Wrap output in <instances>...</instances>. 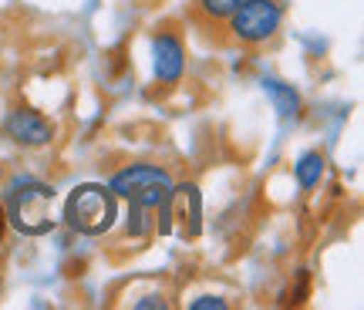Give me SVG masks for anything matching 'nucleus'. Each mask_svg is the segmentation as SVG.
I'll use <instances>...</instances> for the list:
<instances>
[{
	"label": "nucleus",
	"instance_id": "1",
	"mask_svg": "<svg viewBox=\"0 0 364 310\" xmlns=\"http://www.w3.org/2000/svg\"><path fill=\"white\" fill-rule=\"evenodd\" d=\"M172 172L166 166H156V162H132V166H122L108 176V189L125 199V203H135V206H145L156 213L159 230L169 226V199H172Z\"/></svg>",
	"mask_w": 364,
	"mask_h": 310
},
{
	"label": "nucleus",
	"instance_id": "2",
	"mask_svg": "<svg viewBox=\"0 0 364 310\" xmlns=\"http://www.w3.org/2000/svg\"><path fill=\"white\" fill-rule=\"evenodd\" d=\"M65 226L81 236H105L118 226V196L105 182H81L65 199Z\"/></svg>",
	"mask_w": 364,
	"mask_h": 310
},
{
	"label": "nucleus",
	"instance_id": "3",
	"mask_svg": "<svg viewBox=\"0 0 364 310\" xmlns=\"http://www.w3.org/2000/svg\"><path fill=\"white\" fill-rule=\"evenodd\" d=\"M51 203H54V189L41 179H14L4 189V213L11 230L24 232V236H44L54 226L51 216Z\"/></svg>",
	"mask_w": 364,
	"mask_h": 310
},
{
	"label": "nucleus",
	"instance_id": "4",
	"mask_svg": "<svg viewBox=\"0 0 364 310\" xmlns=\"http://www.w3.org/2000/svg\"><path fill=\"white\" fill-rule=\"evenodd\" d=\"M284 0H240L223 31L236 48H263L284 31Z\"/></svg>",
	"mask_w": 364,
	"mask_h": 310
},
{
	"label": "nucleus",
	"instance_id": "5",
	"mask_svg": "<svg viewBox=\"0 0 364 310\" xmlns=\"http://www.w3.org/2000/svg\"><path fill=\"white\" fill-rule=\"evenodd\" d=\"M152 71L162 88H176L186 75V41L176 21H162L152 31Z\"/></svg>",
	"mask_w": 364,
	"mask_h": 310
},
{
	"label": "nucleus",
	"instance_id": "6",
	"mask_svg": "<svg viewBox=\"0 0 364 310\" xmlns=\"http://www.w3.org/2000/svg\"><path fill=\"white\" fill-rule=\"evenodd\" d=\"M4 135L21 149H48L54 142V135H58V125L48 115L34 112V108L17 105L4 118Z\"/></svg>",
	"mask_w": 364,
	"mask_h": 310
},
{
	"label": "nucleus",
	"instance_id": "7",
	"mask_svg": "<svg viewBox=\"0 0 364 310\" xmlns=\"http://www.w3.org/2000/svg\"><path fill=\"white\" fill-rule=\"evenodd\" d=\"M169 220L179 223L182 236H199V220H203V209H199V189L193 182L189 186H172V199H169Z\"/></svg>",
	"mask_w": 364,
	"mask_h": 310
},
{
	"label": "nucleus",
	"instance_id": "8",
	"mask_svg": "<svg viewBox=\"0 0 364 310\" xmlns=\"http://www.w3.org/2000/svg\"><path fill=\"white\" fill-rule=\"evenodd\" d=\"M240 0H193L189 17L199 31H223V24L230 21V14L236 11Z\"/></svg>",
	"mask_w": 364,
	"mask_h": 310
},
{
	"label": "nucleus",
	"instance_id": "9",
	"mask_svg": "<svg viewBox=\"0 0 364 310\" xmlns=\"http://www.w3.org/2000/svg\"><path fill=\"white\" fill-rule=\"evenodd\" d=\"M263 91L270 95V102H273V108H277L280 118H297L300 115L304 102H300V95L290 88V85L277 81V78H267V81H263Z\"/></svg>",
	"mask_w": 364,
	"mask_h": 310
},
{
	"label": "nucleus",
	"instance_id": "10",
	"mask_svg": "<svg viewBox=\"0 0 364 310\" xmlns=\"http://www.w3.org/2000/svg\"><path fill=\"white\" fill-rule=\"evenodd\" d=\"M324 166L327 159L321 149H311V152H304L297 159V166H294V176H297V186L304 193H311L314 186H321V176H324Z\"/></svg>",
	"mask_w": 364,
	"mask_h": 310
},
{
	"label": "nucleus",
	"instance_id": "11",
	"mask_svg": "<svg viewBox=\"0 0 364 310\" xmlns=\"http://www.w3.org/2000/svg\"><path fill=\"white\" fill-rule=\"evenodd\" d=\"M129 307L132 310H166L169 307V294H166L162 287H152V290H132Z\"/></svg>",
	"mask_w": 364,
	"mask_h": 310
},
{
	"label": "nucleus",
	"instance_id": "12",
	"mask_svg": "<svg viewBox=\"0 0 364 310\" xmlns=\"http://www.w3.org/2000/svg\"><path fill=\"white\" fill-rule=\"evenodd\" d=\"M226 310L230 307V300L226 297H220V294H203V297H196V300H189V310Z\"/></svg>",
	"mask_w": 364,
	"mask_h": 310
},
{
	"label": "nucleus",
	"instance_id": "13",
	"mask_svg": "<svg viewBox=\"0 0 364 310\" xmlns=\"http://www.w3.org/2000/svg\"><path fill=\"white\" fill-rule=\"evenodd\" d=\"M7 230H11V223H7V213H4V203H0V243H4Z\"/></svg>",
	"mask_w": 364,
	"mask_h": 310
},
{
	"label": "nucleus",
	"instance_id": "14",
	"mask_svg": "<svg viewBox=\"0 0 364 310\" xmlns=\"http://www.w3.org/2000/svg\"><path fill=\"white\" fill-rule=\"evenodd\" d=\"M4 179H7V166H4V159H0V186H4Z\"/></svg>",
	"mask_w": 364,
	"mask_h": 310
}]
</instances>
